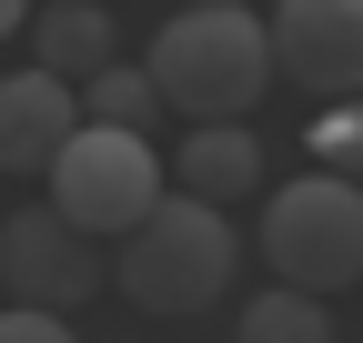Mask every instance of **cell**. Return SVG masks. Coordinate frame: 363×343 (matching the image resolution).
Returning a JSON list of instances; mask_svg holds the SVG:
<instances>
[{"mask_svg":"<svg viewBox=\"0 0 363 343\" xmlns=\"http://www.w3.org/2000/svg\"><path fill=\"white\" fill-rule=\"evenodd\" d=\"M71 132H81V91L71 81H51V71H11L0 81V172H40V182H51V162L71 152Z\"/></svg>","mask_w":363,"mask_h":343,"instance_id":"obj_7","label":"cell"},{"mask_svg":"<svg viewBox=\"0 0 363 343\" xmlns=\"http://www.w3.org/2000/svg\"><path fill=\"white\" fill-rule=\"evenodd\" d=\"M233 343H333V303L293 293V283H262L242 303V323H233Z\"/></svg>","mask_w":363,"mask_h":343,"instance_id":"obj_10","label":"cell"},{"mask_svg":"<svg viewBox=\"0 0 363 343\" xmlns=\"http://www.w3.org/2000/svg\"><path fill=\"white\" fill-rule=\"evenodd\" d=\"M51 212L81 242H131L162 212V152H152V132H101V121H81L71 152L51 162Z\"/></svg>","mask_w":363,"mask_h":343,"instance_id":"obj_4","label":"cell"},{"mask_svg":"<svg viewBox=\"0 0 363 343\" xmlns=\"http://www.w3.org/2000/svg\"><path fill=\"white\" fill-rule=\"evenodd\" d=\"M0 273H11V303H30V313H61V323L91 303V283H101L91 242L61 223L51 202H30V212H11V223H0Z\"/></svg>","mask_w":363,"mask_h":343,"instance_id":"obj_5","label":"cell"},{"mask_svg":"<svg viewBox=\"0 0 363 343\" xmlns=\"http://www.w3.org/2000/svg\"><path fill=\"white\" fill-rule=\"evenodd\" d=\"M262 263H272V283H293V293L363 283V182L303 172V182L262 192Z\"/></svg>","mask_w":363,"mask_h":343,"instance_id":"obj_3","label":"cell"},{"mask_svg":"<svg viewBox=\"0 0 363 343\" xmlns=\"http://www.w3.org/2000/svg\"><path fill=\"white\" fill-rule=\"evenodd\" d=\"M152 91L192 121H252V101L272 91V21H252L242 0H212V11H172L152 40Z\"/></svg>","mask_w":363,"mask_h":343,"instance_id":"obj_1","label":"cell"},{"mask_svg":"<svg viewBox=\"0 0 363 343\" xmlns=\"http://www.w3.org/2000/svg\"><path fill=\"white\" fill-rule=\"evenodd\" d=\"M11 30H30V0H0V40H11Z\"/></svg>","mask_w":363,"mask_h":343,"instance_id":"obj_14","label":"cell"},{"mask_svg":"<svg viewBox=\"0 0 363 343\" xmlns=\"http://www.w3.org/2000/svg\"><path fill=\"white\" fill-rule=\"evenodd\" d=\"M303 152H313V172L363 182V101H323V111L303 121Z\"/></svg>","mask_w":363,"mask_h":343,"instance_id":"obj_12","label":"cell"},{"mask_svg":"<svg viewBox=\"0 0 363 343\" xmlns=\"http://www.w3.org/2000/svg\"><path fill=\"white\" fill-rule=\"evenodd\" d=\"M0 343H71V323H61V313H30V303H11V313H0Z\"/></svg>","mask_w":363,"mask_h":343,"instance_id":"obj_13","label":"cell"},{"mask_svg":"<svg viewBox=\"0 0 363 343\" xmlns=\"http://www.w3.org/2000/svg\"><path fill=\"white\" fill-rule=\"evenodd\" d=\"M30 40H40V71H51V81H81V91L121 61V30H111L101 0H51V11L30 21Z\"/></svg>","mask_w":363,"mask_h":343,"instance_id":"obj_9","label":"cell"},{"mask_svg":"<svg viewBox=\"0 0 363 343\" xmlns=\"http://www.w3.org/2000/svg\"><path fill=\"white\" fill-rule=\"evenodd\" d=\"M152 111H162V91H152L142 61H111V71L81 91V121H101V132H152Z\"/></svg>","mask_w":363,"mask_h":343,"instance_id":"obj_11","label":"cell"},{"mask_svg":"<svg viewBox=\"0 0 363 343\" xmlns=\"http://www.w3.org/2000/svg\"><path fill=\"white\" fill-rule=\"evenodd\" d=\"M172 182L192 202H252L262 192V132L252 121H202V132H182Z\"/></svg>","mask_w":363,"mask_h":343,"instance_id":"obj_8","label":"cell"},{"mask_svg":"<svg viewBox=\"0 0 363 343\" xmlns=\"http://www.w3.org/2000/svg\"><path fill=\"white\" fill-rule=\"evenodd\" d=\"M272 71L303 81L313 101H363V0H283Z\"/></svg>","mask_w":363,"mask_h":343,"instance_id":"obj_6","label":"cell"},{"mask_svg":"<svg viewBox=\"0 0 363 343\" xmlns=\"http://www.w3.org/2000/svg\"><path fill=\"white\" fill-rule=\"evenodd\" d=\"M162 11H212V0H162Z\"/></svg>","mask_w":363,"mask_h":343,"instance_id":"obj_15","label":"cell"},{"mask_svg":"<svg viewBox=\"0 0 363 343\" xmlns=\"http://www.w3.org/2000/svg\"><path fill=\"white\" fill-rule=\"evenodd\" d=\"M233 263H242V232H233V212L182 192V202H162L152 223L121 242V273H111V283H121L142 313H172V323H182V313H212V303H222Z\"/></svg>","mask_w":363,"mask_h":343,"instance_id":"obj_2","label":"cell"}]
</instances>
